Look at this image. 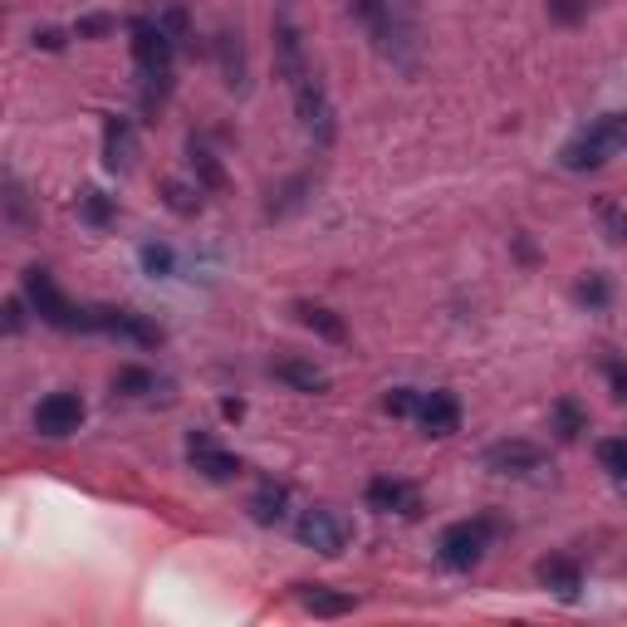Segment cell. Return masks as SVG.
<instances>
[{
	"mask_svg": "<svg viewBox=\"0 0 627 627\" xmlns=\"http://www.w3.org/2000/svg\"><path fill=\"white\" fill-rule=\"evenodd\" d=\"M417 402H422V392L417 388H392L383 398V412L388 417H417Z\"/></svg>",
	"mask_w": 627,
	"mask_h": 627,
	"instance_id": "4316f807",
	"label": "cell"
},
{
	"mask_svg": "<svg viewBox=\"0 0 627 627\" xmlns=\"http://www.w3.org/2000/svg\"><path fill=\"white\" fill-rule=\"evenodd\" d=\"M163 206L172 216H202V182H182V177H163Z\"/></svg>",
	"mask_w": 627,
	"mask_h": 627,
	"instance_id": "d6986e66",
	"label": "cell"
},
{
	"mask_svg": "<svg viewBox=\"0 0 627 627\" xmlns=\"http://www.w3.org/2000/svg\"><path fill=\"white\" fill-rule=\"evenodd\" d=\"M608 383H613V392L627 402V363H608Z\"/></svg>",
	"mask_w": 627,
	"mask_h": 627,
	"instance_id": "e575fe53",
	"label": "cell"
},
{
	"mask_svg": "<svg viewBox=\"0 0 627 627\" xmlns=\"http://www.w3.org/2000/svg\"><path fill=\"white\" fill-rule=\"evenodd\" d=\"M598 221H604V231H608V241H613V245H623V241H627V212H623V206L604 202V206H598Z\"/></svg>",
	"mask_w": 627,
	"mask_h": 627,
	"instance_id": "f1b7e54d",
	"label": "cell"
},
{
	"mask_svg": "<svg viewBox=\"0 0 627 627\" xmlns=\"http://www.w3.org/2000/svg\"><path fill=\"white\" fill-rule=\"evenodd\" d=\"M138 157V128L128 118H104V167L108 172H128Z\"/></svg>",
	"mask_w": 627,
	"mask_h": 627,
	"instance_id": "5bb4252c",
	"label": "cell"
},
{
	"mask_svg": "<svg viewBox=\"0 0 627 627\" xmlns=\"http://www.w3.org/2000/svg\"><path fill=\"white\" fill-rule=\"evenodd\" d=\"M555 427H559V437H564V441H574V437H579L584 427H588V417H584L579 402L564 398V402H555Z\"/></svg>",
	"mask_w": 627,
	"mask_h": 627,
	"instance_id": "d4e9b609",
	"label": "cell"
},
{
	"mask_svg": "<svg viewBox=\"0 0 627 627\" xmlns=\"http://www.w3.org/2000/svg\"><path fill=\"white\" fill-rule=\"evenodd\" d=\"M6 212L16 226H30V202H25V187L16 177H6Z\"/></svg>",
	"mask_w": 627,
	"mask_h": 627,
	"instance_id": "83f0119b",
	"label": "cell"
},
{
	"mask_svg": "<svg viewBox=\"0 0 627 627\" xmlns=\"http://www.w3.org/2000/svg\"><path fill=\"white\" fill-rule=\"evenodd\" d=\"M143 265L153 270V275H172V251L167 245H143Z\"/></svg>",
	"mask_w": 627,
	"mask_h": 627,
	"instance_id": "1f68e13d",
	"label": "cell"
},
{
	"mask_svg": "<svg viewBox=\"0 0 627 627\" xmlns=\"http://www.w3.org/2000/svg\"><path fill=\"white\" fill-rule=\"evenodd\" d=\"M79 216L84 221H89V226H108V221H114V202H108V196L104 192H84L79 196Z\"/></svg>",
	"mask_w": 627,
	"mask_h": 627,
	"instance_id": "484cf974",
	"label": "cell"
},
{
	"mask_svg": "<svg viewBox=\"0 0 627 627\" xmlns=\"http://www.w3.org/2000/svg\"><path fill=\"white\" fill-rule=\"evenodd\" d=\"M417 427H422L427 437H451L461 427V402L451 398L447 388L422 392V402H417Z\"/></svg>",
	"mask_w": 627,
	"mask_h": 627,
	"instance_id": "7c38bea8",
	"label": "cell"
},
{
	"mask_svg": "<svg viewBox=\"0 0 627 627\" xmlns=\"http://www.w3.org/2000/svg\"><path fill=\"white\" fill-rule=\"evenodd\" d=\"M363 500H368V510H378V515H422V496H417V486L408 481H392V476H373L363 490Z\"/></svg>",
	"mask_w": 627,
	"mask_h": 627,
	"instance_id": "8fae6325",
	"label": "cell"
},
{
	"mask_svg": "<svg viewBox=\"0 0 627 627\" xmlns=\"http://www.w3.org/2000/svg\"><path fill=\"white\" fill-rule=\"evenodd\" d=\"M157 20H163V30H167V35H172V40H177V45H182V40H187V35H192V30H187V16H182L177 6H172V10H163V16H157Z\"/></svg>",
	"mask_w": 627,
	"mask_h": 627,
	"instance_id": "d6a6232c",
	"label": "cell"
},
{
	"mask_svg": "<svg viewBox=\"0 0 627 627\" xmlns=\"http://www.w3.org/2000/svg\"><path fill=\"white\" fill-rule=\"evenodd\" d=\"M104 35H114V16H84L74 25V40H104Z\"/></svg>",
	"mask_w": 627,
	"mask_h": 627,
	"instance_id": "4dcf8cb0",
	"label": "cell"
},
{
	"mask_svg": "<svg viewBox=\"0 0 627 627\" xmlns=\"http://www.w3.org/2000/svg\"><path fill=\"white\" fill-rule=\"evenodd\" d=\"M304 608H310L314 618H343V613H353V598L334 594V588H324V584H310L304 588Z\"/></svg>",
	"mask_w": 627,
	"mask_h": 627,
	"instance_id": "7402d4cb",
	"label": "cell"
},
{
	"mask_svg": "<svg viewBox=\"0 0 627 627\" xmlns=\"http://www.w3.org/2000/svg\"><path fill=\"white\" fill-rule=\"evenodd\" d=\"M187 461H192V471H196V476H206V481H216V486L236 481V476L245 471L241 457L221 451L216 441H212V437H202V432H192V437H187Z\"/></svg>",
	"mask_w": 627,
	"mask_h": 627,
	"instance_id": "30bf717a",
	"label": "cell"
},
{
	"mask_svg": "<svg viewBox=\"0 0 627 627\" xmlns=\"http://www.w3.org/2000/svg\"><path fill=\"white\" fill-rule=\"evenodd\" d=\"M618 147H627V118L623 114H604L598 123H588L579 138L564 143L559 163L569 172H598L613 153H618Z\"/></svg>",
	"mask_w": 627,
	"mask_h": 627,
	"instance_id": "6da1fadb",
	"label": "cell"
},
{
	"mask_svg": "<svg viewBox=\"0 0 627 627\" xmlns=\"http://www.w3.org/2000/svg\"><path fill=\"white\" fill-rule=\"evenodd\" d=\"M349 16L363 25V35L388 59L402 55V30H398V16H392V0H349Z\"/></svg>",
	"mask_w": 627,
	"mask_h": 627,
	"instance_id": "ba28073f",
	"label": "cell"
},
{
	"mask_svg": "<svg viewBox=\"0 0 627 627\" xmlns=\"http://www.w3.org/2000/svg\"><path fill=\"white\" fill-rule=\"evenodd\" d=\"M598 466L608 471V481H613V486H623V490H627V441H623V437L598 441Z\"/></svg>",
	"mask_w": 627,
	"mask_h": 627,
	"instance_id": "603a6c76",
	"label": "cell"
},
{
	"mask_svg": "<svg viewBox=\"0 0 627 627\" xmlns=\"http://www.w3.org/2000/svg\"><path fill=\"white\" fill-rule=\"evenodd\" d=\"M25 304H30V300H6V310H0V314H6V334H20V329H25Z\"/></svg>",
	"mask_w": 627,
	"mask_h": 627,
	"instance_id": "836d02e7",
	"label": "cell"
},
{
	"mask_svg": "<svg viewBox=\"0 0 627 627\" xmlns=\"http://www.w3.org/2000/svg\"><path fill=\"white\" fill-rule=\"evenodd\" d=\"M84 417H89V408H84L79 392H49V398L35 408V432L59 441V437H74L84 427Z\"/></svg>",
	"mask_w": 627,
	"mask_h": 627,
	"instance_id": "52a82bcc",
	"label": "cell"
},
{
	"mask_svg": "<svg viewBox=\"0 0 627 627\" xmlns=\"http://www.w3.org/2000/svg\"><path fill=\"white\" fill-rule=\"evenodd\" d=\"M349 520H339L334 510H324V506H310L294 520V539H300L304 549H314V555H343V545H349Z\"/></svg>",
	"mask_w": 627,
	"mask_h": 627,
	"instance_id": "5b68a950",
	"label": "cell"
},
{
	"mask_svg": "<svg viewBox=\"0 0 627 627\" xmlns=\"http://www.w3.org/2000/svg\"><path fill=\"white\" fill-rule=\"evenodd\" d=\"M481 461H486V471H496V476H535V471H545V466H549V451L535 447V441L510 437V441L486 447Z\"/></svg>",
	"mask_w": 627,
	"mask_h": 627,
	"instance_id": "9c48e42d",
	"label": "cell"
},
{
	"mask_svg": "<svg viewBox=\"0 0 627 627\" xmlns=\"http://www.w3.org/2000/svg\"><path fill=\"white\" fill-rule=\"evenodd\" d=\"M290 94H294V114H300V128L310 133L319 147H329L339 138V123H334V104H329V89L324 79L310 69L300 79H290Z\"/></svg>",
	"mask_w": 627,
	"mask_h": 627,
	"instance_id": "3957f363",
	"label": "cell"
},
{
	"mask_svg": "<svg viewBox=\"0 0 627 627\" xmlns=\"http://www.w3.org/2000/svg\"><path fill=\"white\" fill-rule=\"evenodd\" d=\"M285 506H290V490H285V486H275V481H265V486L251 496L255 525H280V520H285Z\"/></svg>",
	"mask_w": 627,
	"mask_h": 627,
	"instance_id": "44dd1931",
	"label": "cell"
},
{
	"mask_svg": "<svg viewBox=\"0 0 627 627\" xmlns=\"http://www.w3.org/2000/svg\"><path fill=\"white\" fill-rule=\"evenodd\" d=\"M212 55H216V65H221V79H226V89L245 94V84H251V65H245V45H241V35L221 30L216 40H212Z\"/></svg>",
	"mask_w": 627,
	"mask_h": 627,
	"instance_id": "9a60e30c",
	"label": "cell"
},
{
	"mask_svg": "<svg viewBox=\"0 0 627 627\" xmlns=\"http://www.w3.org/2000/svg\"><path fill=\"white\" fill-rule=\"evenodd\" d=\"M114 392H123V398H147V392H157V378L147 368H118Z\"/></svg>",
	"mask_w": 627,
	"mask_h": 627,
	"instance_id": "cb8c5ba5",
	"label": "cell"
},
{
	"mask_svg": "<svg viewBox=\"0 0 627 627\" xmlns=\"http://www.w3.org/2000/svg\"><path fill=\"white\" fill-rule=\"evenodd\" d=\"M574 294H579V304H588V310H604V304H608V294H613V290H608V280H604V275H588V280H584V285H579V290H574Z\"/></svg>",
	"mask_w": 627,
	"mask_h": 627,
	"instance_id": "f546056e",
	"label": "cell"
},
{
	"mask_svg": "<svg viewBox=\"0 0 627 627\" xmlns=\"http://www.w3.org/2000/svg\"><path fill=\"white\" fill-rule=\"evenodd\" d=\"M20 285H25V300H30V310L45 319L49 329H65V334H79L84 329V310L79 304H69V294L55 285V275L40 265H30L20 275Z\"/></svg>",
	"mask_w": 627,
	"mask_h": 627,
	"instance_id": "7a4b0ae2",
	"label": "cell"
},
{
	"mask_svg": "<svg viewBox=\"0 0 627 627\" xmlns=\"http://www.w3.org/2000/svg\"><path fill=\"white\" fill-rule=\"evenodd\" d=\"M549 10H555L559 20H579L584 16V6H569V0H549Z\"/></svg>",
	"mask_w": 627,
	"mask_h": 627,
	"instance_id": "8d00e7d4",
	"label": "cell"
},
{
	"mask_svg": "<svg viewBox=\"0 0 627 627\" xmlns=\"http://www.w3.org/2000/svg\"><path fill=\"white\" fill-rule=\"evenodd\" d=\"M270 373H275L280 383H290L294 392H314V398H319V392H329V373L319 363H310V359H290V353H285V359L270 363Z\"/></svg>",
	"mask_w": 627,
	"mask_h": 627,
	"instance_id": "2e32d148",
	"label": "cell"
},
{
	"mask_svg": "<svg viewBox=\"0 0 627 627\" xmlns=\"http://www.w3.org/2000/svg\"><path fill=\"white\" fill-rule=\"evenodd\" d=\"M221 412H226L231 422H241V417H245V402H241V398H226V402H221Z\"/></svg>",
	"mask_w": 627,
	"mask_h": 627,
	"instance_id": "74e56055",
	"label": "cell"
},
{
	"mask_svg": "<svg viewBox=\"0 0 627 627\" xmlns=\"http://www.w3.org/2000/svg\"><path fill=\"white\" fill-rule=\"evenodd\" d=\"M187 163H192V177L202 182V192H226V167H221V157L212 153V147L202 143H187Z\"/></svg>",
	"mask_w": 627,
	"mask_h": 627,
	"instance_id": "ffe728a7",
	"label": "cell"
},
{
	"mask_svg": "<svg viewBox=\"0 0 627 627\" xmlns=\"http://www.w3.org/2000/svg\"><path fill=\"white\" fill-rule=\"evenodd\" d=\"M35 49H65V30H35Z\"/></svg>",
	"mask_w": 627,
	"mask_h": 627,
	"instance_id": "d590c367",
	"label": "cell"
},
{
	"mask_svg": "<svg viewBox=\"0 0 627 627\" xmlns=\"http://www.w3.org/2000/svg\"><path fill=\"white\" fill-rule=\"evenodd\" d=\"M490 535H496V525H490V520H461V525H447V530H441V545H437L441 569H451V574H471L476 564L486 559Z\"/></svg>",
	"mask_w": 627,
	"mask_h": 627,
	"instance_id": "277c9868",
	"label": "cell"
},
{
	"mask_svg": "<svg viewBox=\"0 0 627 627\" xmlns=\"http://www.w3.org/2000/svg\"><path fill=\"white\" fill-rule=\"evenodd\" d=\"M84 334H114V339L138 343V349H157L163 343V329L147 324L133 310H84Z\"/></svg>",
	"mask_w": 627,
	"mask_h": 627,
	"instance_id": "8992f818",
	"label": "cell"
},
{
	"mask_svg": "<svg viewBox=\"0 0 627 627\" xmlns=\"http://www.w3.org/2000/svg\"><path fill=\"white\" fill-rule=\"evenodd\" d=\"M535 579L549 588L555 598H564V604H574V598L584 594V569L574 564L569 555H549V559H539L535 564Z\"/></svg>",
	"mask_w": 627,
	"mask_h": 627,
	"instance_id": "4fadbf2b",
	"label": "cell"
},
{
	"mask_svg": "<svg viewBox=\"0 0 627 627\" xmlns=\"http://www.w3.org/2000/svg\"><path fill=\"white\" fill-rule=\"evenodd\" d=\"M275 55H280V74H285V79H300V74H310V59H304V40H300V30H294L290 20L275 25Z\"/></svg>",
	"mask_w": 627,
	"mask_h": 627,
	"instance_id": "e0dca14e",
	"label": "cell"
},
{
	"mask_svg": "<svg viewBox=\"0 0 627 627\" xmlns=\"http://www.w3.org/2000/svg\"><path fill=\"white\" fill-rule=\"evenodd\" d=\"M294 319H300L304 329H314L319 339H329V343H343L349 339V329H343V319L329 310V304H314V300H300L294 304Z\"/></svg>",
	"mask_w": 627,
	"mask_h": 627,
	"instance_id": "ac0fdd59",
	"label": "cell"
}]
</instances>
